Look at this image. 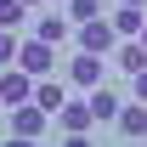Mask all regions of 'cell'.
Returning <instances> with one entry per match:
<instances>
[{
    "label": "cell",
    "mask_w": 147,
    "mask_h": 147,
    "mask_svg": "<svg viewBox=\"0 0 147 147\" xmlns=\"http://www.w3.org/2000/svg\"><path fill=\"white\" fill-rule=\"evenodd\" d=\"M34 40L62 45V40H68V17H57V11H51V17H40V23H34Z\"/></svg>",
    "instance_id": "obj_12"
},
{
    "label": "cell",
    "mask_w": 147,
    "mask_h": 147,
    "mask_svg": "<svg viewBox=\"0 0 147 147\" xmlns=\"http://www.w3.org/2000/svg\"><path fill=\"white\" fill-rule=\"evenodd\" d=\"M113 125H119V136H125V142H142V136H147V102H125Z\"/></svg>",
    "instance_id": "obj_6"
},
{
    "label": "cell",
    "mask_w": 147,
    "mask_h": 147,
    "mask_svg": "<svg viewBox=\"0 0 147 147\" xmlns=\"http://www.w3.org/2000/svg\"><path fill=\"white\" fill-rule=\"evenodd\" d=\"M113 62H119L125 74H142L147 68V45L142 40H125V45H113Z\"/></svg>",
    "instance_id": "obj_11"
},
{
    "label": "cell",
    "mask_w": 147,
    "mask_h": 147,
    "mask_svg": "<svg viewBox=\"0 0 147 147\" xmlns=\"http://www.w3.org/2000/svg\"><path fill=\"white\" fill-rule=\"evenodd\" d=\"M136 40H142V45H147V23H142V34H136Z\"/></svg>",
    "instance_id": "obj_20"
},
{
    "label": "cell",
    "mask_w": 147,
    "mask_h": 147,
    "mask_svg": "<svg viewBox=\"0 0 147 147\" xmlns=\"http://www.w3.org/2000/svg\"><path fill=\"white\" fill-rule=\"evenodd\" d=\"M45 119H51V113L45 108H34V102H17V108H11V136H45Z\"/></svg>",
    "instance_id": "obj_4"
},
{
    "label": "cell",
    "mask_w": 147,
    "mask_h": 147,
    "mask_svg": "<svg viewBox=\"0 0 147 147\" xmlns=\"http://www.w3.org/2000/svg\"><path fill=\"white\" fill-rule=\"evenodd\" d=\"M102 17V0H68V23H91Z\"/></svg>",
    "instance_id": "obj_14"
},
{
    "label": "cell",
    "mask_w": 147,
    "mask_h": 147,
    "mask_svg": "<svg viewBox=\"0 0 147 147\" xmlns=\"http://www.w3.org/2000/svg\"><path fill=\"white\" fill-rule=\"evenodd\" d=\"M23 17H28V6H23V0H0V28H11V34H17Z\"/></svg>",
    "instance_id": "obj_13"
},
{
    "label": "cell",
    "mask_w": 147,
    "mask_h": 147,
    "mask_svg": "<svg viewBox=\"0 0 147 147\" xmlns=\"http://www.w3.org/2000/svg\"><path fill=\"white\" fill-rule=\"evenodd\" d=\"M0 108H6V102H0Z\"/></svg>",
    "instance_id": "obj_23"
},
{
    "label": "cell",
    "mask_w": 147,
    "mask_h": 147,
    "mask_svg": "<svg viewBox=\"0 0 147 147\" xmlns=\"http://www.w3.org/2000/svg\"><path fill=\"white\" fill-rule=\"evenodd\" d=\"M113 34H119V40H136V34H142V23H147V11H142V6H113Z\"/></svg>",
    "instance_id": "obj_7"
},
{
    "label": "cell",
    "mask_w": 147,
    "mask_h": 147,
    "mask_svg": "<svg viewBox=\"0 0 147 147\" xmlns=\"http://www.w3.org/2000/svg\"><path fill=\"white\" fill-rule=\"evenodd\" d=\"M113 45H119V34H113V23H108V17H91V23H79V51L113 57Z\"/></svg>",
    "instance_id": "obj_2"
},
{
    "label": "cell",
    "mask_w": 147,
    "mask_h": 147,
    "mask_svg": "<svg viewBox=\"0 0 147 147\" xmlns=\"http://www.w3.org/2000/svg\"><path fill=\"white\" fill-rule=\"evenodd\" d=\"M11 62H17V34L0 28V68H11Z\"/></svg>",
    "instance_id": "obj_15"
},
{
    "label": "cell",
    "mask_w": 147,
    "mask_h": 147,
    "mask_svg": "<svg viewBox=\"0 0 147 147\" xmlns=\"http://www.w3.org/2000/svg\"><path fill=\"white\" fill-rule=\"evenodd\" d=\"M85 102H91V113L102 119V125H113V119H119V108H125V102H119V96H113L108 85H96V91L85 96Z\"/></svg>",
    "instance_id": "obj_10"
},
{
    "label": "cell",
    "mask_w": 147,
    "mask_h": 147,
    "mask_svg": "<svg viewBox=\"0 0 147 147\" xmlns=\"http://www.w3.org/2000/svg\"><path fill=\"white\" fill-rule=\"evenodd\" d=\"M57 125L74 136V130H91V125H96V113H91V102H62V108H57Z\"/></svg>",
    "instance_id": "obj_8"
},
{
    "label": "cell",
    "mask_w": 147,
    "mask_h": 147,
    "mask_svg": "<svg viewBox=\"0 0 147 147\" xmlns=\"http://www.w3.org/2000/svg\"><path fill=\"white\" fill-rule=\"evenodd\" d=\"M0 102L6 108H17V102H34V74H23L17 62L0 74Z\"/></svg>",
    "instance_id": "obj_3"
},
{
    "label": "cell",
    "mask_w": 147,
    "mask_h": 147,
    "mask_svg": "<svg viewBox=\"0 0 147 147\" xmlns=\"http://www.w3.org/2000/svg\"><path fill=\"white\" fill-rule=\"evenodd\" d=\"M0 147H40V142H34V136H6Z\"/></svg>",
    "instance_id": "obj_17"
},
{
    "label": "cell",
    "mask_w": 147,
    "mask_h": 147,
    "mask_svg": "<svg viewBox=\"0 0 147 147\" xmlns=\"http://www.w3.org/2000/svg\"><path fill=\"white\" fill-rule=\"evenodd\" d=\"M57 6H62V0H57Z\"/></svg>",
    "instance_id": "obj_24"
},
{
    "label": "cell",
    "mask_w": 147,
    "mask_h": 147,
    "mask_svg": "<svg viewBox=\"0 0 147 147\" xmlns=\"http://www.w3.org/2000/svg\"><path fill=\"white\" fill-rule=\"evenodd\" d=\"M62 102H68L62 79H51V74H45V79H34V108H45V113L57 119V108H62Z\"/></svg>",
    "instance_id": "obj_9"
},
{
    "label": "cell",
    "mask_w": 147,
    "mask_h": 147,
    "mask_svg": "<svg viewBox=\"0 0 147 147\" xmlns=\"http://www.w3.org/2000/svg\"><path fill=\"white\" fill-rule=\"evenodd\" d=\"M136 102H147V68L136 74Z\"/></svg>",
    "instance_id": "obj_18"
},
{
    "label": "cell",
    "mask_w": 147,
    "mask_h": 147,
    "mask_svg": "<svg viewBox=\"0 0 147 147\" xmlns=\"http://www.w3.org/2000/svg\"><path fill=\"white\" fill-rule=\"evenodd\" d=\"M17 68L34 74V79H45V74L57 68V45H45V40H17Z\"/></svg>",
    "instance_id": "obj_1"
},
{
    "label": "cell",
    "mask_w": 147,
    "mask_h": 147,
    "mask_svg": "<svg viewBox=\"0 0 147 147\" xmlns=\"http://www.w3.org/2000/svg\"><path fill=\"white\" fill-rule=\"evenodd\" d=\"M68 79L85 85V91H96V85H102V57H96V51H79V57L68 62Z\"/></svg>",
    "instance_id": "obj_5"
},
{
    "label": "cell",
    "mask_w": 147,
    "mask_h": 147,
    "mask_svg": "<svg viewBox=\"0 0 147 147\" xmlns=\"http://www.w3.org/2000/svg\"><path fill=\"white\" fill-rule=\"evenodd\" d=\"M119 6H147V0H119Z\"/></svg>",
    "instance_id": "obj_19"
},
{
    "label": "cell",
    "mask_w": 147,
    "mask_h": 147,
    "mask_svg": "<svg viewBox=\"0 0 147 147\" xmlns=\"http://www.w3.org/2000/svg\"><path fill=\"white\" fill-rule=\"evenodd\" d=\"M125 147H142V142H125Z\"/></svg>",
    "instance_id": "obj_22"
},
{
    "label": "cell",
    "mask_w": 147,
    "mask_h": 147,
    "mask_svg": "<svg viewBox=\"0 0 147 147\" xmlns=\"http://www.w3.org/2000/svg\"><path fill=\"white\" fill-rule=\"evenodd\" d=\"M62 147H96V142H91V130H74V136H68Z\"/></svg>",
    "instance_id": "obj_16"
},
{
    "label": "cell",
    "mask_w": 147,
    "mask_h": 147,
    "mask_svg": "<svg viewBox=\"0 0 147 147\" xmlns=\"http://www.w3.org/2000/svg\"><path fill=\"white\" fill-rule=\"evenodd\" d=\"M23 6H40V0H23Z\"/></svg>",
    "instance_id": "obj_21"
}]
</instances>
